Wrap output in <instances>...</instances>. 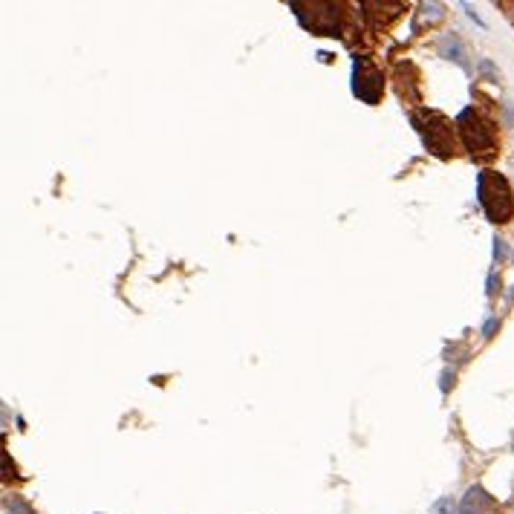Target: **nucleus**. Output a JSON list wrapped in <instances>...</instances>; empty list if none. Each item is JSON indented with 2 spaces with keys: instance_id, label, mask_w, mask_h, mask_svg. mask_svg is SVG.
Returning a JSON list of instances; mask_svg holds the SVG:
<instances>
[{
  "instance_id": "f257e3e1",
  "label": "nucleus",
  "mask_w": 514,
  "mask_h": 514,
  "mask_svg": "<svg viewBox=\"0 0 514 514\" xmlns=\"http://www.w3.org/2000/svg\"><path fill=\"white\" fill-rule=\"evenodd\" d=\"M456 130H460V139L468 148V154L477 162H489L497 156V150H500L497 124L489 116H482L480 110L465 107L463 113L456 116Z\"/></svg>"
},
{
  "instance_id": "f03ea898",
  "label": "nucleus",
  "mask_w": 514,
  "mask_h": 514,
  "mask_svg": "<svg viewBox=\"0 0 514 514\" xmlns=\"http://www.w3.org/2000/svg\"><path fill=\"white\" fill-rule=\"evenodd\" d=\"M477 200L491 223H509L514 217V191L509 179L491 168L477 174Z\"/></svg>"
},
{
  "instance_id": "7ed1b4c3",
  "label": "nucleus",
  "mask_w": 514,
  "mask_h": 514,
  "mask_svg": "<svg viewBox=\"0 0 514 514\" xmlns=\"http://www.w3.org/2000/svg\"><path fill=\"white\" fill-rule=\"evenodd\" d=\"M410 121L413 128L419 130L425 148L430 150L434 156L439 159H448L454 156V128H451V119L436 113V110H416V113H410Z\"/></svg>"
},
{
  "instance_id": "20e7f679",
  "label": "nucleus",
  "mask_w": 514,
  "mask_h": 514,
  "mask_svg": "<svg viewBox=\"0 0 514 514\" xmlns=\"http://www.w3.org/2000/svg\"><path fill=\"white\" fill-rule=\"evenodd\" d=\"M353 93H355V99L364 104H379L382 93H384L382 69L373 64L367 55H355L353 58Z\"/></svg>"
},
{
  "instance_id": "39448f33",
  "label": "nucleus",
  "mask_w": 514,
  "mask_h": 514,
  "mask_svg": "<svg viewBox=\"0 0 514 514\" xmlns=\"http://www.w3.org/2000/svg\"><path fill=\"white\" fill-rule=\"evenodd\" d=\"M298 21L315 35H338V3H292Z\"/></svg>"
},
{
  "instance_id": "423d86ee",
  "label": "nucleus",
  "mask_w": 514,
  "mask_h": 514,
  "mask_svg": "<svg viewBox=\"0 0 514 514\" xmlns=\"http://www.w3.org/2000/svg\"><path fill=\"white\" fill-rule=\"evenodd\" d=\"M6 511H9V514H35V511L30 509V503H23L21 497L6 500Z\"/></svg>"
},
{
  "instance_id": "0eeeda50",
  "label": "nucleus",
  "mask_w": 514,
  "mask_h": 514,
  "mask_svg": "<svg viewBox=\"0 0 514 514\" xmlns=\"http://www.w3.org/2000/svg\"><path fill=\"white\" fill-rule=\"evenodd\" d=\"M494 257H497V260L503 257V240H497V243H494Z\"/></svg>"
}]
</instances>
